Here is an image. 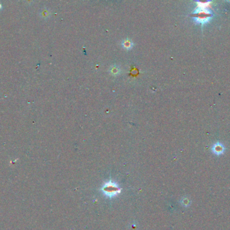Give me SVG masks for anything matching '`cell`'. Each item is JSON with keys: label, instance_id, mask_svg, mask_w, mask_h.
<instances>
[{"label": "cell", "instance_id": "6da1fadb", "mask_svg": "<svg viewBox=\"0 0 230 230\" xmlns=\"http://www.w3.org/2000/svg\"><path fill=\"white\" fill-rule=\"evenodd\" d=\"M102 191L105 195L108 197H112L121 192V189L116 183L112 181H108L104 184L102 188Z\"/></svg>", "mask_w": 230, "mask_h": 230}, {"label": "cell", "instance_id": "7a4b0ae2", "mask_svg": "<svg viewBox=\"0 0 230 230\" xmlns=\"http://www.w3.org/2000/svg\"><path fill=\"white\" fill-rule=\"evenodd\" d=\"M122 46L124 49L127 50L131 49L133 47V43L131 41H130L129 39H125L122 42Z\"/></svg>", "mask_w": 230, "mask_h": 230}, {"label": "cell", "instance_id": "3957f363", "mask_svg": "<svg viewBox=\"0 0 230 230\" xmlns=\"http://www.w3.org/2000/svg\"><path fill=\"white\" fill-rule=\"evenodd\" d=\"M111 73L113 74L114 75H116L119 72V68H117L116 67H113L111 69Z\"/></svg>", "mask_w": 230, "mask_h": 230}, {"label": "cell", "instance_id": "277c9868", "mask_svg": "<svg viewBox=\"0 0 230 230\" xmlns=\"http://www.w3.org/2000/svg\"><path fill=\"white\" fill-rule=\"evenodd\" d=\"M2 9H3V6H2V4L0 3V10H1Z\"/></svg>", "mask_w": 230, "mask_h": 230}]
</instances>
